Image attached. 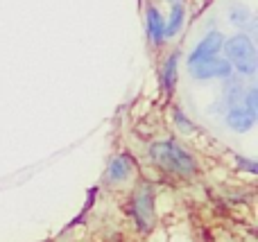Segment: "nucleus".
<instances>
[{"mask_svg":"<svg viewBox=\"0 0 258 242\" xmlns=\"http://www.w3.org/2000/svg\"><path fill=\"white\" fill-rule=\"evenodd\" d=\"M147 154H150L152 161L159 163L163 170L172 172V175L192 177L197 172V161L192 158V154L186 152L174 140H156V143L150 145Z\"/></svg>","mask_w":258,"mask_h":242,"instance_id":"nucleus-1","label":"nucleus"},{"mask_svg":"<svg viewBox=\"0 0 258 242\" xmlns=\"http://www.w3.org/2000/svg\"><path fill=\"white\" fill-rule=\"evenodd\" d=\"M190 75L200 82H206V79H229L233 77V68L227 59H220L213 57V59H206V61H200L195 66H190Z\"/></svg>","mask_w":258,"mask_h":242,"instance_id":"nucleus-4","label":"nucleus"},{"mask_svg":"<svg viewBox=\"0 0 258 242\" xmlns=\"http://www.w3.org/2000/svg\"><path fill=\"white\" fill-rule=\"evenodd\" d=\"M177 63H179V54L174 52V54H170L163 66V89L168 93H172L174 84H177Z\"/></svg>","mask_w":258,"mask_h":242,"instance_id":"nucleus-11","label":"nucleus"},{"mask_svg":"<svg viewBox=\"0 0 258 242\" xmlns=\"http://www.w3.org/2000/svg\"><path fill=\"white\" fill-rule=\"evenodd\" d=\"M170 3H181V0H170Z\"/></svg>","mask_w":258,"mask_h":242,"instance_id":"nucleus-15","label":"nucleus"},{"mask_svg":"<svg viewBox=\"0 0 258 242\" xmlns=\"http://www.w3.org/2000/svg\"><path fill=\"white\" fill-rule=\"evenodd\" d=\"M227 86H224V98L220 100V104L215 107V111H220V109H224V111H229L231 107H236V104L242 102V84L236 79V77H229Z\"/></svg>","mask_w":258,"mask_h":242,"instance_id":"nucleus-8","label":"nucleus"},{"mask_svg":"<svg viewBox=\"0 0 258 242\" xmlns=\"http://www.w3.org/2000/svg\"><path fill=\"white\" fill-rule=\"evenodd\" d=\"M132 217L141 231H150L154 224V190L150 184H141L132 195Z\"/></svg>","mask_w":258,"mask_h":242,"instance_id":"nucleus-3","label":"nucleus"},{"mask_svg":"<svg viewBox=\"0 0 258 242\" xmlns=\"http://www.w3.org/2000/svg\"><path fill=\"white\" fill-rule=\"evenodd\" d=\"M129 175H132V161H129V156L122 154V156L111 158V163H109V168H107V179L111 181V184H120Z\"/></svg>","mask_w":258,"mask_h":242,"instance_id":"nucleus-9","label":"nucleus"},{"mask_svg":"<svg viewBox=\"0 0 258 242\" xmlns=\"http://www.w3.org/2000/svg\"><path fill=\"white\" fill-rule=\"evenodd\" d=\"M147 36L154 45H161L165 41V18L156 7H147Z\"/></svg>","mask_w":258,"mask_h":242,"instance_id":"nucleus-7","label":"nucleus"},{"mask_svg":"<svg viewBox=\"0 0 258 242\" xmlns=\"http://www.w3.org/2000/svg\"><path fill=\"white\" fill-rule=\"evenodd\" d=\"M222 48H224V36H222V32L211 30L209 34H206L204 39H202L200 43L192 48L190 57H188V66H195V63H200V61H206V59L218 57V54L222 52Z\"/></svg>","mask_w":258,"mask_h":242,"instance_id":"nucleus-5","label":"nucleus"},{"mask_svg":"<svg viewBox=\"0 0 258 242\" xmlns=\"http://www.w3.org/2000/svg\"><path fill=\"white\" fill-rule=\"evenodd\" d=\"M242 107H245L247 111H251L254 116L258 113V89L256 86H251V89L247 91V95L242 98Z\"/></svg>","mask_w":258,"mask_h":242,"instance_id":"nucleus-13","label":"nucleus"},{"mask_svg":"<svg viewBox=\"0 0 258 242\" xmlns=\"http://www.w3.org/2000/svg\"><path fill=\"white\" fill-rule=\"evenodd\" d=\"M183 21H186V12H183L181 3H172V12H170V18L165 21V39H172V36L179 34V30L183 27Z\"/></svg>","mask_w":258,"mask_h":242,"instance_id":"nucleus-10","label":"nucleus"},{"mask_svg":"<svg viewBox=\"0 0 258 242\" xmlns=\"http://www.w3.org/2000/svg\"><path fill=\"white\" fill-rule=\"evenodd\" d=\"M174 122H177V127L183 131V134H192V131H195V125L190 122V118L183 116L179 109H174Z\"/></svg>","mask_w":258,"mask_h":242,"instance_id":"nucleus-14","label":"nucleus"},{"mask_svg":"<svg viewBox=\"0 0 258 242\" xmlns=\"http://www.w3.org/2000/svg\"><path fill=\"white\" fill-rule=\"evenodd\" d=\"M224 120H227V125L231 127L233 131H238V134H245V131H249L251 127L256 125V116L251 111H247L242 104H236V107L229 109Z\"/></svg>","mask_w":258,"mask_h":242,"instance_id":"nucleus-6","label":"nucleus"},{"mask_svg":"<svg viewBox=\"0 0 258 242\" xmlns=\"http://www.w3.org/2000/svg\"><path fill=\"white\" fill-rule=\"evenodd\" d=\"M224 50H227V61L231 63L233 70H238L245 77L256 75L258 54H256V45L249 34L240 32V34L231 36L229 41H224Z\"/></svg>","mask_w":258,"mask_h":242,"instance_id":"nucleus-2","label":"nucleus"},{"mask_svg":"<svg viewBox=\"0 0 258 242\" xmlns=\"http://www.w3.org/2000/svg\"><path fill=\"white\" fill-rule=\"evenodd\" d=\"M229 18H231V23L236 27H240V30H245V27H254L251 12L247 7H242V5H236V7L229 9Z\"/></svg>","mask_w":258,"mask_h":242,"instance_id":"nucleus-12","label":"nucleus"}]
</instances>
